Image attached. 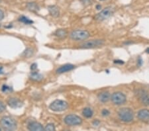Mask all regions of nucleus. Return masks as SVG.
<instances>
[{"instance_id":"f257e3e1","label":"nucleus","mask_w":149,"mask_h":131,"mask_svg":"<svg viewBox=\"0 0 149 131\" xmlns=\"http://www.w3.org/2000/svg\"><path fill=\"white\" fill-rule=\"evenodd\" d=\"M118 116L121 121L125 123H129L133 120L134 113L131 109L124 107L120 109L118 112Z\"/></svg>"},{"instance_id":"f03ea898","label":"nucleus","mask_w":149,"mask_h":131,"mask_svg":"<svg viewBox=\"0 0 149 131\" xmlns=\"http://www.w3.org/2000/svg\"><path fill=\"white\" fill-rule=\"evenodd\" d=\"M0 125L4 130H14L17 128V123L11 116H3L0 120Z\"/></svg>"},{"instance_id":"7ed1b4c3","label":"nucleus","mask_w":149,"mask_h":131,"mask_svg":"<svg viewBox=\"0 0 149 131\" xmlns=\"http://www.w3.org/2000/svg\"><path fill=\"white\" fill-rule=\"evenodd\" d=\"M90 34L88 30H75L70 35V37L71 39L75 41H81L85 40L90 37Z\"/></svg>"},{"instance_id":"20e7f679","label":"nucleus","mask_w":149,"mask_h":131,"mask_svg":"<svg viewBox=\"0 0 149 131\" xmlns=\"http://www.w3.org/2000/svg\"><path fill=\"white\" fill-rule=\"evenodd\" d=\"M68 107V103L64 100L56 99L50 105L49 108L55 112H61L66 110Z\"/></svg>"},{"instance_id":"39448f33","label":"nucleus","mask_w":149,"mask_h":131,"mask_svg":"<svg viewBox=\"0 0 149 131\" xmlns=\"http://www.w3.org/2000/svg\"><path fill=\"white\" fill-rule=\"evenodd\" d=\"M114 13V9L112 7H107L102 9L99 13L95 15V19L97 21H103L109 18Z\"/></svg>"},{"instance_id":"423d86ee","label":"nucleus","mask_w":149,"mask_h":131,"mask_svg":"<svg viewBox=\"0 0 149 131\" xmlns=\"http://www.w3.org/2000/svg\"><path fill=\"white\" fill-rule=\"evenodd\" d=\"M64 121L67 125L69 126H77L82 123V119L80 116L74 115V114L66 116L64 119Z\"/></svg>"},{"instance_id":"0eeeda50","label":"nucleus","mask_w":149,"mask_h":131,"mask_svg":"<svg viewBox=\"0 0 149 131\" xmlns=\"http://www.w3.org/2000/svg\"><path fill=\"white\" fill-rule=\"evenodd\" d=\"M111 101L116 105H121L127 101L126 95L121 92H115L111 96Z\"/></svg>"},{"instance_id":"6e6552de","label":"nucleus","mask_w":149,"mask_h":131,"mask_svg":"<svg viewBox=\"0 0 149 131\" xmlns=\"http://www.w3.org/2000/svg\"><path fill=\"white\" fill-rule=\"evenodd\" d=\"M103 44H104V40H90L81 44L80 48H81V49H94V48L102 46Z\"/></svg>"},{"instance_id":"1a4fd4ad","label":"nucleus","mask_w":149,"mask_h":131,"mask_svg":"<svg viewBox=\"0 0 149 131\" xmlns=\"http://www.w3.org/2000/svg\"><path fill=\"white\" fill-rule=\"evenodd\" d=\"M8 104L9 105V107L13 109L20 108L23 105V102L20 99L17 98H14V97H12V98H10L8 100Z\"/></svg>"},{"instance_id":"9d476101","label":"nucleus","mask_w":149,"mask_h":131,"mask_svg":"<svg viewBox=\"0 0 149 131\" xmlns=\"http://www.w3.org/2000/svg\"><path fill=\"white\" fill-rule=\"evenodd\" d=\"M137 116L141 121L145 123L149 122V110L146 109H141L138 112Z\"/></svg>"},{"instance_id":"9b49d317","label":"nucleus","mask_w":149,"mask_h":131,"mask_svg":"<svg viewBox=\"0 0 149 131\" xmlns=\"http://www.w3.org/2000/svg\"><path fill=\"white\" fill-rule=\"evenodd\" d=\"M75 68V66L71 64H66L64 65L61 66L56 70V72L57 73H63L67 72V71H71Z\"/></svg>"},{"instance_id":"f8f14e48","label":"nucleus","mask_w":149,"mask_h":131,"mask_svg":"<svg viewBox=\"0 0 149 131\" xmlns=\"http://www.w3.org/2000/svg\"><path fill=\"white\" fill-rule=\"evenodd\" d=\"M27 128L29 130L32 131H42L45 130L41 124L37 122H32L29 123Z\"/></svg>"},{"instance_id":"ddd939ff","label":"nucleus","mask_w":149,"mask_h":131,"mask_svg":"<svg viewBox=\"0 0 149 131\" xmlns=\"http://www.w3.org/2000/svg\"><path fill=\"white\" fill-rule=\"evenodd\" d=\"M97 98L99 101L102 102V103H106V102L109 101V99H111V95L109 92L103 91L98 94Z\"/></svg>"},{"instance_id":"4468645a","label":"nucleus","mask_w":149,"mask_h":131,"mask_svg":"<svg viewBox=\"0 0 149 131\" xmlns=\"http://www.w3.org/2000/svg\"><path fill=\"white\" fill-rule=\"evenodd\" d=\"M48 10L50 15L53 17H58L60 15V10L59 8L56 6H50L48 8Z\"/></svg>"},{"instance_id":"2eb2a0df","label":"nucleus","mask_w":149,"mask_h":131,"mask_svg":"<svg viewBox=\"0 0 149 131\" xmlns=\"http://www.w3.org/2000/svg\"><path fill=\"white\" fill-rule=\"evenodd\" d=\"M138 95L143 103H145V105H149V97L144 90H139Z\"/></svg>"},{"instance_id":"dca6fc26","label":"nucleus","mask_w":149,"mask_h":131,"mask_svg":"<svg viewBox=\"0 0 149 131\" xmlns=\"http://www.w3.org/2000/svg\"><path fill=\"white\" fill-rule=\"evenodd\" d=\"M54 35L58 38H59V39H65L67 37V35H68V32H67V30L65 29H58L55 31Z\"/></svg>"},{"instance_id":"f3484780","label":"nucleus","mask_w":149,"mask_h":131,"mask_svg":"<svg viewBox=\"0 0 149 131\" xmlns=\"http://www.w3.org/2000/svg\"><path fill=\"white\" fill-rule=\"evenodd\" d=\"M29 78L31 80L35 81V82H40L43 79L42 75L38 72L31 73L29 76Z\"/></svg>"},{"instance_id":"a211bd4d","label":"nucleus","mask_w":149,"mask_h":131,"mask_svg":"<svg viewBox=\"0 0 149 131\" xmlns=\"http://www.w3.org/2000/svg\"><path fill=\"white\" fill-rule=\"evenodd\" d=\"M82 115L85 116L86 118H92L93 115V111H92V109L90 108V107H86V108H84L83 109Z\"/></svg>"},{"instance_id":"6ab92c4d","label":"nucleus","mask_w":149,"mask_h":131,"mask_svg":"<svg viewBox=\"0 0 149 131\" xmlns=\"http://www.w3.org/2000/svg\"><path fill=\"white\" fill-rule=\"evenodd\" d=\"M27 7L28 9L31 11L33 12H37L39 10V7L36 3L35 2H31V3H28L27 5Z\"/></svg>"},{"instance_id":"aec40b11","label":"nucleus","mask_w":149,"mask_h":131,"mask_svg":"<svg viewBox=\"0 0 149 131\" xmlns=\"http://www.w3.org/2000/svg\"><path fill=\"white\" fill-rule=\"evenodd\" d=\"M19 21H20V22L27 24V25H31V24L33 23V21L32 20H31L30 19H29L28 17H25V16H21V17H19Z\"/></svg>"},{"instance_id":"412c9836","label":"nucleus","mask_w":149,"mask_h":131,"mask_svg":"<svg viewBox=\"0 0 149 131\" xmlns=\"http://www.w3.org/2000/svg\"><path fill=\"white\" fill-rule=\"evenodd\" d=\"M2 91L3 93H6V94H8V93H10L13 91V89L10 86H8V85H3L1 88Z\"/></svg>"},{"instance_id":"4be33fe9","label":"nucleus","mask_w":149,"mask_h":131,"mask_svg":"<svg viewBox=\"0 0 149 131\" xmlns=\"http://www.w3.org/2000/svg\"><path fill=\"white\" fill-rule=\"evenodd\" d=\"M56 130V128H55V126L54 124L49 123L46 126V127L45 128V130H49V131H54Z\"/></svg>"},{"instance_id":"5701e85b","label":"nucleus","mask_w":149,"mask_h":131,"mask_svg":"<svg viewBox=\"0 0 149 131\" xmlns=\"http://www.w3.org/2000/svg\"><path fill=\"white\" fill-rule=\"evenodd\" d=\"M33 51L31 49H28L24 52L23 55L25 57H31L33 55Z\"/></svg>"},{"instance_id":"b1692460","label":"nucleus","mask_w":149,"mask_h":131,"mask_svg":"<svg viewBox=\"0 0 149 131\" xmlns=\"http://www.w3.org/2000/svg\"><path fill=\"white\" fill-rule=\"evenodd\" d=\"M80 1L85 7L90 6L93 3V0H80Z\"/></svg>"},{"instance_id":"393cba45","label":"nucleus","mask_w":149,"mask_h":131,"mask_svg":"<svg viewBox=\"0 0 149 131\" xmlns=\"http://www.w3.org/2000/svg\"><path fill=\"white\" fill-rule=\"evenodd\" d=\"M109 114H110L109 111L107 110V109H103L102 111V115L103 116H107L108 115H109Z\"/></svg>"},{"instance_id":"a878e982","label":"nucleus","mask_w":149,"mask_h":131,"mask_svg":"<svg viewBox=\"0 0 149 131\" xmlns=\"http://www.w3.org/2000/svg\"><path fill=\"white\" fill-rule=\"evenodd\" d=\"M5 110H6V106H5L4 103L3 102L0 101V113L3 112Z\"/></svg>"},{"instance_id":"bb28decb","label":"nucleus","mask_w":149,"mask_h":131,"mask_svg":"<svg viewBox=\"0 0 149 131\" xmlns=\"http://www.w3.org/2000/svg\"><path fill=\"white\" fill-rule=\"evenodd\" d=\"M142 65H143V60H142L141 56H139L137 59V66L139 67H140Z\"/></svg>"},{"instance_id":"cd10ccee","label":"nucleus","mask_w":149,"mask_h":131,"mask_svg":"<svg viewBox=\"0 0 149 131\" xmlns=\"http://www.w3.org/2000/svg\"><path fill=\"white\" fill-rule=\"evenodd\" d=\"M100 124V121L98 120V119H95L93 121V125L94 126H99Z\"/></svg>"},{"instance_id":"c85d7f7f","label":"nucleus","mask_w":149,"mask_h":131,"mask_svg":"<svg viewBox=\"0 0 149 131\" xmlns=\"http://www.w3.org/2000/svg\"><path fill=\"white\" fill-rule=\"evenodd\" d=\"M114 63L117 64H123L125 62L124 61L121 60H114Z\"/></svg>"},{"instance_id":"c756f323","label":"nucleus","mask_w":149,"mask_h":131,"mask_svg":"<svg viewBox=\"0 0 149 131\" xmlns=\"http://www.w3.org/2000/svg\"><path fill=\"white\" fill-rule=\"evenodd\" d=\"M3 18H4V13L1 9H0V21L3 20Z\"/></svg>"},{"instance_id":"7c9ffc66","label":"nucleus","mask_w":149,"mask_h":131,"mask_svg":"<svg viewBox=\"0 0 149 131\" xmlns=\"http://www.w3.org/2000/svg\"><path fill=\"white\" fill-rule=\"evenodd\" d=\"M37 64H33L32 65H31V70H36V69H37Z\"/></svg>"},{"instance_id":"2f4dec72","label":"nucleus","mask_w":149,"mask_h":131,"mask_svg":"<svg viewBox=\"0 0 149 131\" xmlns=\"http://www.w3.org/2000/svg\"><path fill=\"white\" fill-rule=\"evenodd\" d=\"M96 9H97V10H101V9H102V6H101V5H97V6H96Z\"/></svg>"},{"instance_id":"473e14b6","label":"nucleus","mask_w":149,"mask_h":131,"mask_svg":"<svg viewBox=\"0 0 149 131\" xmlns=\"http://www.w3.org/2000/svg\"><path fill=\"white\" fill-rule=\"evenodd\" d=\"M3 73V67L0 66V74Z\"/></svg>"},{"instance_id":"72a5a7b5","label":"nucleus","mask_w":149,"mask_h":131,"mask_svg":"<svg viewBox=\"0 0 149 131\" xmlns=\"http://www.w3.org/2000/svg\"><path fill=\"white\" fill-rule=\"evenodd\" d=\"M146 53H148L149 54V48H148V49H146Z\"/></svg>"},{"instance_id":"f704fd0d","label":"nucleus","mask_w":149,"mask_h":131,"mask_svg":"<svg viewBox=\"0 0 149 131\" xmlns=\"http://www.w3.org/2000/svg\"><path fill=\"white\" fill-rule=\"evenodd\" d=\"M101 1H106V0H100Z\"/></svg>"},{"instance_id":"c9c22d12","label":"nucleus","mask_w":149,"mask_h":131,"mask_svg":"<svg viewBox=\"0 0 149 131\" xmlns=\"http://www.w3.org/2000/svg\"><path fill=\"white\" fill-rule=\"evenodd\" d=\"M0 130H1V128H0Z\"/></svg>"}]
</instances>
